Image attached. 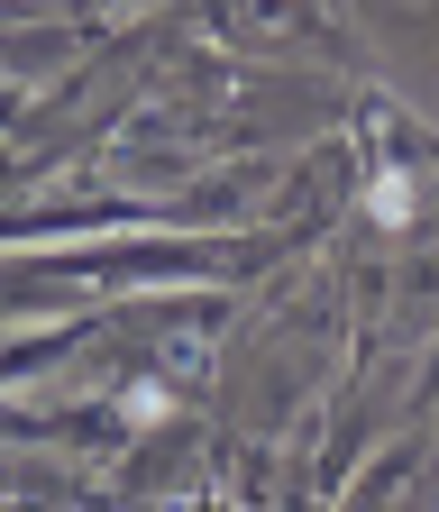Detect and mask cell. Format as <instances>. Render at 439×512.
Here are the masks:
<instances>
[{"label":"cell","mask_w":439,"mask_h":512,"mask_svg":"<svg viewBox=\"0 0 439 512\" xmlns=\"http://www.w3.org/2000/svg\"><path fill=\"white\" fill-rule=\"evenodd\" d=\"M375 220H412V183L403 174H375Z\"/></svg>","instance_id":"obj_1"}]
</instances>
